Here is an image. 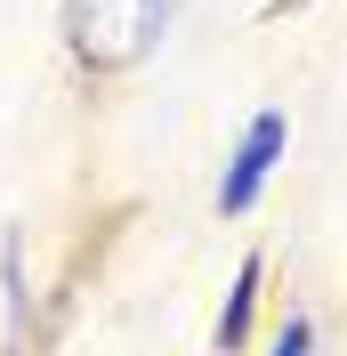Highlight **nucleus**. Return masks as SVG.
I'll return each instance as SVG.
<instances>
[{
  "label": "nucleus",
  "mask_w": 347,
  "mask_h": 356,
  "mask_svg": "<svg viewBox=\"0 0 347 356\" xmlns=\"http://www.w3.org/2000/svg\"><path fill=\"white\" fill-rule=\"evenodd\" d=\"M251 308H259V259H242L235 291H226V316H218V356H235L251 340Z\"/></svg>",
  "instance_id": "nucleus-3"
},
{
  "label": "nucleus",
  "mask_w": 347,
  "mask_h": 356,
  "mask_svg": "<svg viewBox=\"0 0 347 356\" xmlns=\"http://www.w3.org/2000/svg\"><path fill=\"white\" fill-rule=\"evenodd\" d=\"M307 348H315V324H307V316H291V324L275 332V356H307Z\"/></svg>",
  "instance_id": "nucleus-4"
},
{
  "label": "nucleus",
  "mask_w": 347,
  "mask_h": 356,
  "mask_svg": "<svg viewBox=\"0 0 347 356\" xmlns=\"http://www.w3.org/2000/svg\"><path fill=\"white\" fill-rule=\"evenodd\" d=\"M282 138H291V122H282L275 106L242 130V146H235V162H226V178H218V211L226 219H242L251 202H259V186H266V170L282 162Z\"/></svg>",
  "instance_id": "nucleus-2"
},
{
  "label": "nucleus",
  "mask_w": 347,
  "mask_h": 356,
  "mask_svg": "<svg viewBox=\"0 0 347 356\" xmlns=\"http://www.w3.org/2000/svg\"><path fill=\"white\" fill-rule=\"evenodd\" d=\"M170 17L178 0H65V41L89 73H121L170 33Z\"/></svg>",
  "instance_id": "nucleus-1"
}]
</instances>
